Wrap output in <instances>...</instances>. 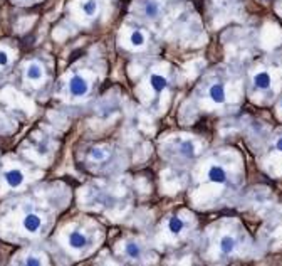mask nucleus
Masks as SVG:
<instances>
[{"label":"nucleus","instance_id":"9b49d317","mask_svg":"<svg viewBox=\"0 0 282 266\" xmlns=\"http://www.w3.org/2000/svg\"><path fill=\"white\" fill-rule=\"evenodd\" d=\"M149 86H151L155 93H161L163 89H166L168 81L163 74H151L149 76Z\"/></svg>","mask_w":282,"mask_h":266},{"label":"nucleus","instance_id":"423d86ee","mask_svg":"<svg viewBox=\"0 0 282 266\" xmlns=\"http://www.w3.org/2000/svg\"><path fill=\"white\" fill-rule=\"evenodd\" d=\"M207 177H208V180L214 182V184H225L227 182V172L220 165H212L207 172Z\"/></svg>","mask_w":282,"mask_h":266},{"label":"nucleus","instance_id":"f3484780","mask_svg":"<svg viewBox=\"0 0 282 266\" xmlns=\"http://www.w3.org/2000/svg\"><path fill=\"white\" fill-rule=\"evenodd\" d=\"M89 159L94 160V162H104V160L108 159V152H104L100 147H94L89 150Z\"/></svg>","mask_w":282,"mask_h":266},{"label":"nucleus","instance_id":"dca6fc26","mask_svg":"<svg viewBox=\"0 0 282 266\" xmlns=\"http://www.w3.org/2000/svg\"><path fill=\"white\" fill-rule=\"evenodd\" d=\"M183 228H185V222H183L180 217H171L170 222H168V229H170V232H173V234H180L183 231Z\"/></svg>","mask_w":282,"mask_h":266},{"label":"nucleus","instance_id":"6e6552de","mask_svg":"<svg viewBox=\"0 0 282 266\" xmlns=\"http://www.w3.org/2000/svg\"><path fill=\"white\" fill-rule=\"evenodd\" d=\"M67 241H69V246H71L72 249H81V248L86 246L87 238L83 231H72L71 234H69Z\"/></svg>","mask_w":282,"mask_h":266},{"label":"nucleus","instance_id":"aec40b11","mask_svg":"<svg viewBox=\"0 0 282 266\" xmlns=\"http://www.w3.org/2000/svg\"><path fill=\"white\" fill-rule=\"evenodd\" d=\"M276 148H277L279 152H282V138H279V140L276 142Z\"/></svg>","mask_w":282,"mask_h":266},{"label":"nucleus","instance_id":"20e7f679","mask_svg":"<svg viewBox=\"0 0 282 266\" xmlns=\"http://www.w3.org/2000/svg\"><path fill=\"white\" fill-rule=\"evenodd\" d=\"M25 76H27V79H31V81H40V79L44 78L42 64L37 63V61L29 63L27 68H25Z\"/></svg>","mask_w":282,"mask_h":266},{"label":"nucleus","instance_id":"2eb2a0df","mask_svg":"<svg viewBox=\"0 0 282 266\" xmlns=\"http://www.w3.org/2000/svg\"><path fill=\"white\" fill-rule=\"evenodd\" d=\"M178 150H180V154L183 157H193L195 155V145H193V142L190 140H182L180 143H178Z\"/></svg>","mask_w":282,"mask_h":266},{"label":"nucleus","instance_id":"f8f14e48","mask_svg":"<svg viewBox=\"0 0 282 266\" xmlns=\"http://www.w3.org/2000/svg\"><path fill=\"white\" fill-rule=\"evenodd\" d=\"M130 42L133 47H143L146 44V34L141 29H133L130 34Z\"/></svg>","mask_w":282,"mask_h":266},{"label":"nucleus","instance_id":"1a4fd4ad","mask_svg":"<svg viewBox=\"0 0 282 266\" xmlns=\"http://www.w3.org/2000/svg\"><path fill=\"white\" fill-rule=\"evenodd\" d=\"M218 248H220V251L223 254H232L233 251H235L237 248V241L233 236L230 234H225L220 238V243H218Z\"/></svg>","mask_w":282,"mask_h":266},{"label":"nucleus","instance_id":"4468645a","mask_svg":"<svg viewBox=\"0 0 282 266\" xmlns=\"http://www.w3.org/2000/svg\"><path fill=\"white\" fill-rule=\"evenodd\" d=\"M124 254L128 258H140L141 254V246L136 241H128L124 246Z\"/></svg>","mask_w":282,"mask_h":266},{"label":"nucleus","instance_id":"a211bd4d","mask_svg":"<svg viewBox=\"0 0 282 266\" xmlns=\"http://www.w3.org/2000/svg\"><path fill=\"white\" fill-rule=\"evenodd\" d=\"M44 258L39 256V254H29V256H25L24 260H22V263L24 265H31V266H39V265H44Z\"/></svg>","mask_w":282,"mask_h":266},{"label":"nucleus","instance_id":"7ed1b4c3","mask_svg":"<svg viewBox=\"0 0 282 266\" xmlns=\"http://www.w3.org/2000/svg\"><path fill=\"white\" fill-rule=\"evenodd\" d=\"M24 178H25L24 174H22L19 169H10L3 174V180H5V184L12 189L20 187V185L24 184Z\"/></svg>","mask_w":282,"mask_h":266},{"label":"nucleus","instance_id":"9d476101","mask_svg":"<svg viewBox=\"0 0 282 266\" xmlns=\"http://www.w3.org/2000/svg\"><path fill=\"white\" fill-rule=\"evenodd\" d=\"M208 94H210L212 101L214 103H223L227 98V93H225V88H223V85H212L210 86V91H208Z\"/></svg>","mask_w":282,"mask_h":266},{"label":"nucleus","instance_id":"39448f33","mask_svg":"<svg viewBox=\"0 0 282 266\" xmlns=\"http://www.w3.org/2000/svg\"><path fill=\"white\" fill-rule=\"evenodd\" d=\"M143 14H145L148 19H158L161 14V3L158 0H146L143 3Z\"/></svg>","mask_w":282,"mask_h":266},{"label":"nucleus","instance_id":"f03ea898","mask_svg":"<svg viewBox=\"0 0 282 266\" xmlns=\"http://www.w3.org/2000/svg\"><path fill=\"white\" fill-rule=\"evenodd\" d=\"M22 228L27 232H32V234H34V232H39L40 228H42V219H40L39 214L31 213L22 219Z\"/></svg>","mask_w":282,"mask_h":266},{"label":"nucleus","instance_id":"f257e3e1","mask_svg":"<svg viewBox=\"0 0 282 266\" xmlns=\"http://www.w3.org/2000/svg\"><path fill=\"white\" fill-rule=\"evenodd\" d=\"M89 91V83L83 74H74L69 81V93L71 96H84Z\"/></svg>","mask_w":282,"mask_h":266},{"label":"nucleus","instance_id":"6ab92c4d","mask_svg":"<svg viewBox=\"0 0 282 266\" xmlns=\"http://www.w3.org/2000/svg\"><path fill=\"white\" fill-rule=\"evenodd\" d=\"M9 64H10L9 54H7L5 51L0 49V68H5V66H9Z\"/></svg>","mask_w":282,"mask_h":266},{"label":"nucleus","instance_id":"ddd939ff","mask_svg":"<svg viewBox=\"0 0 282 266\" xmlns=\"http://www.w3.org/2000/svg\"><path fill=\"white\" fill-rule=\"evenodd\" d=\"M98 9H100L98 0H84L83 5H81V10L86 17H94L98 14Z\"/></svg>","mask_w":282,"mask_h":266},{"label":"nucleus","instance_id":"0eeeda50","mask_svg":"<svg viewBox=\"0 0 282 266\" xmlns=\"http://www.w3.org/2000/svg\"><path fill=\"white\" fill-rule=\"evenodd\" d=\"M254 85L257 89H269L270 85H272V78H270V74L267 71H259L257 74L254 76Z\"/></svg>","mask_w":282,"mask_h":266}]
</instances>
